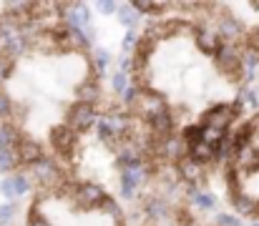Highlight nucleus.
Segmentation results:
<instances>
[{"label":"nucleus","mask_w":259,"mask_h":226,"mask_svg":"<svg viewBox=\"0 0 259 226\" xmlns=\"http://www.w3.org/2000/svg\"><path fill=\"white\" fill-rule=\"evenodd\" d=\"M81 38L68 25L35 30L25 46L0 68L3 131L10 133L18 166L40 158L68 163L78 133L93 121L98 71Z\"/></svg>","instance_id":"nucleus-1"},{"label":"nucleus","mask_w":259,"mask_h":226,"mask_svg":"<svg viewBox=\"0 0 259 226\" xmlns=\"http://www.w3.org/2000/svg\"><path fill=\"white\" fill-rule=\"evenodd\" d=\"M51 194L40 186L28 206V226H126L116 201L93 181L53 176Z\"/></svg>","instance_id":"nucleus-2"},{"label":"nucleus","mask_w":259,"mask_h":226,"mask_svg":"<svg viewBox=\"0 0 259 226\" xmlns=\"http://www.w3.org/2000/svg\"><path fill=\"white\" fill-rule=\"evenodd\" d=\"M13 211H15L13 206H0V221H8L13 216Z\"/></svg>","instance_id":"nucleus-3"},{"label":"nucleus","mask_w":259,"mask_h":226,"mask_svg":"<svg viewBox=\"0 0 259 226\" xmlns=\"http://www.w3.org/2000/svg\"><path fill=\"white\" fill-rule=\"evenodd\" d=\"M13 8H15L13 3H0V18H3V15H5L8 10H13Z\"/></svg>","instance_id":"nucleus-4"},{"label":"nucleus","mask_w":259,"mask_h":226,"mask_svg":"<svg viewBox=\"0 0 259 226\" xmlns=\"http://www.w3.org/2000/svg\"><path fill=\"white\" fill-rule=\"evenodd\" d=\"M98 8H101L103 13H111V10H116V5H113V3H106V5H98Z\"/></svg>","instance_id":"nucleus-5"}]
</instances>
